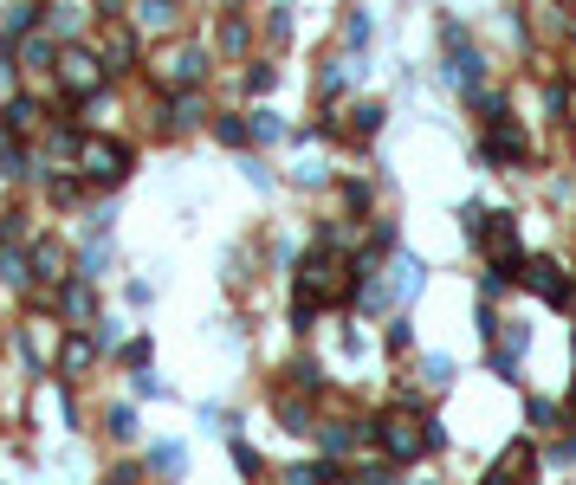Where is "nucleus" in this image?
Instances as JSON below:
<instances>
[{"mask_svg": "<svg viewBox=\"0 0 576 485\" xmlns=\"http://www.w3.org/2000/svg\"><path fill=\"white\" fill-rule=\"evenodd\" d=\"M214 136H221V143H233V149H240L246 136H253V123H240V117H221V123H214Z\"/></svg>", "mask_w": 576, "mask_h": 485, "instance_id": "obj_12", "label": "nucleus"}, {"mask_svg": "<svg viewBox=\"0 0 576 485\" xmlns=\"http://www.w3.org/2000/svg\"><path fill=\"white\" fill-rule=\"evenodd\" d=\"M65 317H91V291H85V285L65 291Z\"/></svg>", "mask_w": 576, "mask_h": 485, "instance_id": "obj_15", "label": "nucleus"}, {"mask_svg": "<svg viewBox=\"0 0 576 485\" xmlns=\"http://www.w3.org/2000/svg\"><path fill=\"white\" fill-rule=\"evenodd\" d=\"M324 453H350V440H363V427H350V421H331V427H324Z\"/></svg>", "mask_w": 576, "mask_h": 485, "instance_id": "obj_8", "label": "nucleus"}, {"mask_svg": "<svg viewBox=\"0 0 576 485\" xmlns=\"http://www.w3.org/2000/svg\"><path fill=\"white\" fill-rule=\"evenodd\" d=\"M344 272H350V253H331V246H318V253L305 259V291H311L318 304H337V298L350 291Z\"/></svg>", "mask_w": 576, "mask_h": 485, "instance_id": "obj_2", "label": "nucleus"}, {"mask_svg": "<svg viewBox=\"0 0 576 485\" xmlns=\"http://www.w3.org/2000/svg\"><path fill=\"white\" fill-rule=\"evenodd\" d=\"M104 46H111V65H117V72H130V59H136V39H130V33H111Z\"/></svg>", "mask_w": 576, "mask_h": 485, "instance_id": "obj_10", "label": "nucleus"}, {"mask_svg": "<svg viewBox=\"0 0 576 485\" xmlns=\"http://www.w3.org/2000/svg\"><path fill=\"white\" fill-rule=\"evenodd\" d=\"M59 78H65V91H78V97H85V91H98V59H91V52H78V46H65L59 52Z\"/></svg>", "mask_w": 576, "mask_h": 485, "instance_id": "obj_4", "label": "nucleus"}, {"mask_svg": "<svg viewBox=\"0 0 576 485\" xmlns=\"http://www.w3.org/2000/svg\"><path fill=\"white\" fill-rule=\"evenodd\" d=\"M136 20H143V26H169L175 13H169V0H143V7H136Z\"/></svg>", "mask_w": 576, "mask_h": 485, "instance_id": "obj_13", "label": "nucleus"}, {"mask_svg": "<svg viewBox=\"0 0 576 485\" xmlns=\"http://www.w3.org/2000/svg\"><path fill=\"white\" fill-rule=\"evenodd\" d=\"M0 123H7V130H33V104H26V97H13V104H7V117H0Z\"/></svg>", "mask_w": 576, "mask_h": 485, "instance_id": "obj_11", "label": "nucleus"}, {"mask_svg": "<svg viewBox=\"0 0 576 485\" xmlns=\"http://www.w3.org/2000/svg\"><path fill=\"white\" fill-rule=\"evenodd\" d=\"M13 85V72H7V59H0V91H7Z\"/></svg>", "mask_w": 576, "mask_h": 485, "instance_id": "obj_17", "label": "nucleus"}, {"mask_svg": "<svg viewBox=\"0 0 576 485\" xmlns=\"http://www.w3.org/2000/svg\"><path fill=\"white\" fill-rule=\"evenodd\" d=\"M123 169H130L123 143H78V175L85 182H123Z\"/></svg>", "mask_w": 576, "mask_h": 485, "instance_id": "obj_3", "label": "nucleus"}, {"mask_svg": "<svg viewBox=\"0 0 576 485\" xmlns=\"http://www.w3.org/2000/svg\"><path fill=\"white\" fill-rule=\"evenodd\" d=\"M85 363H91V343H85V337H78V343H72V350H65V363H59V369H65V376H78V369H85Z\"/></svg>", "mask_w": 576, "mask_h": 485, "instance_id": "obj_14", "label": "nucleus"}, {"mask_svg": "<svg viewBox=\"0 0 576 485\" xmlns=\"http://www.w3.org/2000/svg\"><path fill=\"white\" fill-rule=\"evenodd\" d=\"M201 117H208L201 91H175V97H169V123H175V130H188V123H201Z\"/></svg>", "mask_w": 576, "mask_h": 485, "instance_id": "obj_7", "label": "nucleus"}, {"mask_svg": "<svg viewBox=\"0 0 576 485\" xmlns=\"http://www.w3.org/2000/svg\"><path fill=\"white\" fill-rule=\"evenodd\" d=\"M201 72H208V59H201V52H195V46H175V52H169V59H162V65H156V78H162V85H195V78H201Z\"/></svg>", "mask_w": 576, "mask_h": 485, "instance_id": "obj_6", "label": "nucleus"}, {"mask_svg": "<svg viewBox=\"0 0 576 485\" xmlns=\"http://www.w3.org/2000/svg\"><path fill=\"white\" fill-rule=\"evenodd\" d=\"M376 447L389 460H421L428 447H441V427L421 414H389V421H376Z\"/></svg>", "mask_w": 576, "mask_h": 485, "instance_id": "obj_1", "label": "nucleus"}, {"mask_svg": "<svg viewBox=\"0 0 576 485\" xmlns=\"http://www.w3.org/2000/svg\"><path fill=\"white\" fill-rule=\"evenodd\" d=\"M33 13H39V7H13V13H7V39H20L26 26H33Z\"/></svg>", "mask_w": 576, "mask_h": 485, "instance_id": "obj_16", "label": "nucleus"}, {"mask_svg": "<svg viewBox=\"0 0 576 485\" xmlns=\"http://www.w3.org/2000/svg\"><path fill=\"white\" fill-rule=\"evenodd\" d=\"M376 130H382V110H376V104L350 110V136H356V143H369V136H376Z\"/></svg>", "mask_w": 576, "mask_h": 485, "instance_id": "obj_9", "label": "nucleus"}, {"mask_svg": "<svg viewBox=\"0 0 576 485\" xmlns=\"http://www.w3.org/2000/svg\"><path fill=\"white\" fill-rule=\"evenodd\" d=\"M505 162H525V136H518L505 117H492V136H486V169H505Z\"/></svg>", "mask_w": 576, "mask_h": 485, "instance_id": "obj_5", "label": "nucleus"}]
</instances>
